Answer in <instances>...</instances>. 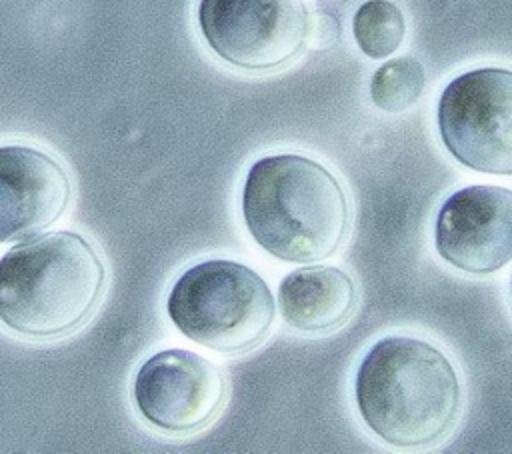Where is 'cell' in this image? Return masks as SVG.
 <instances>
[{"mask_svg": "<svg viewBox=\"0 0 512 454\" xmlns=\"http://www.w3.org/2000/svg\"><path fill=\"white\" fill-rule=\"evenodd\" d=\"M354 400L380 440L396 448H426L458 422L462 388L438 346L414 336H384L358 364Z\"/></svg>", "mask_w": 512, "mask_h": 454, "instance_id": "1", "label": "cell"}, {"mask_svg": "<svg viewBox=\"0 0 512 454\" xmlns=\"http://www.w3.org/2000/svg\"><path fill=\"white\" fill-rule=\"evenodd\" d=\"M510 296H512V276H510Z\"/></svg>", "mask_w": 512, "mask_h": 454, "instance_id": "13", "label": "cell"}, {"mask_svg": "<svg viewBox=\"0 0 512 454\" xmlns=\"http://www.w3.org/2000/svg\"><path fill=\"white\" fill-rule=\"evenodd\" d=\"M166 314L188 340L220 354H242L270 334L276 300L250 266L210 258L192 264L174 280Z\"/></svg>", "mask_w": 512, "mask_h": 454, "instance_id": "4", "label": "cell"}, {"mask_svg": "<svg viewBox=\"0 0 512 454\" xmlns=\"http://www.w3.org/2000/svg\"><path fill=\"white\" fill-rule=\"evenodd\" d=\"M242 218L254 242L282 262L310 264L332 256L350 226L340 180L302 154L258 158L242 186Z\"/></svg>", "mask_w": 512, "mask_h": 454, "instance_id": "2", "label": "cell"}, {"mask_svg": "<svg viewBox=\"0 0 512 454\" xmlns=\"http://www.w3.org/2000/svg\"><path fill=\"white\" fill-rule=\"evenodd\" d=\"M104 290L98 250L70 230L48 232L0 258V322L24 338L52 340L84 326Z\"/></svg>", "mask_w": 512, "mask_h": 454, "instance_id": "3", "label": "cell"}, {"mask_svg": "<svg viewBox=\"0 0 512 454\" xmlns=\"http://www.w3.org/2000/svg\"><path fill=\"white\" fill-rule=\"evenodd\" d=\"M356 284L342 268L304 266L288 272L278 286L282 320L304 334L332 332L356 310Z\"/></svg>", "mask_w": 512, "mask_h": 454, "instance_id": "10", "label": "cell"}, {"mask_svg": "<svg viewBox=\"0 0 512 454\" xmlns=\"http://www.w3.org/2000/svg\"><path fill=\"white\" fill-rule=\"evenodd\" d=\"M196 22L220 60L250 72L286 66L310 34L304 0H198Z\"/></svg>", "mask_w": 512, "mask_h": 454, "instance_id": "6", "label": "cell"}, {"mask_svg": "<svg viewBox=\"0 0 512 454\" xmlns=\"http://www.w3.org/2000/svg\"><path fill=\"white\" fill-rule=\"evenodd\" d=\"M426 86L422 64L410 56L386 60L370 80V100L388 114H400L412 108Z\"/></svg>", "mask_w": 512, "mask_h": 454, "instance_id": "12", "label": "cell"}, {"mask_svg": "<svg viewBox=\"0 0 512 454\" xmlns=\"http://www.w3.org/2000/svg\"><path fill=\"white\" fill-rule=\"evenodd\" d=\"M436 124L456 162L512 176V70L484 66L454 76L438 98Z\"/></svg>", "mask_w": 512, "mask_h": 454, "instance_id": "5", "label": "cell"}, {"mask_svg": "<svg viewBox=\"0 0 512 454\" xmlns=\"http://www.w3.org/2000/svg\"><path fill=\"white\" fill-rule=\"evenodd\" d=\"M132 398L150 426L168 434H192L218 416L226 400V380L206 356L168 348L140 364Z\"/></svg>", "mask_w": 512, "mask_h": 454, "instance_id": "7", "label": "cell"}, {"mask_svg": "<svg viewBox=\"0 0 512 454\" xmlns=\"http://www.w3.org/2000/svg\"><path fill=\"white\" fill-rule=\"evenodd\" d=\"M72 184L50 154L24 146H0V244L32 238L66 212Z\"/></svg>", "mask_w": 512, "mask_h": 454, "instance_id": "9", "label": "cell"}, {"mask_svg": "<svg viewBox=\"0 0 512 454\" xmlns=\"http://www.w3.org/2000/svg\"><path fill=\"white\" fill-rule=\"evenodd\" d=\"M434 248L466 274H492L512 260V190L472 184L452 192L434 222Z\"/></svg>", "mask_w": 512, "mask_h": 454, "instance_id": "8", "label": "cell"}, {"mask_svg": "<svg viewBox=\"0 0 512 454\" xmlns=\"http://www.w3.org/2000/svg\"><path fill=\"white\" fill-rule=\"evenodd\" d=\"M352 36L372 60L392 56L406 38V18L392 0H366L352 16Z\"/></svg>", "mask_w": 512, "mask_h": 454, "instance_id": "11", "label": "cell"}]
</instances>
